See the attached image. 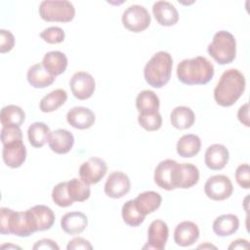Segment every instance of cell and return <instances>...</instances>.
I'll list each match as a JSON object with an SVG mask.
<instances>
[{
	"mask_svg": "<svg viewBox=\"0 0 250 250\" xmlns=\"http://www.w3.org/2000/svg\"><path fill=\"white\" fill-rule=\"evenodd\" d=\"M67 250H74V249H93V246L91 243L83 238V237H74L70 241H68V244L66 246Z\"/></svg>",
	"mask_w": 250,
	"mask_h": 250,
	"instance_id": "obj_40",
	"label": "cell"
},
{
	"mask_svg": "<svg viewBox=\"0 0 250 250\" xmlns=\"http://www.w3.org/2000/svg\"><path fill=\"white\" fill-rule=\"evenodd\" d=\"M122 23L129 31L139 33L150 24V16L142 5H131L122 14Z\"/></svg>",
	"mask_w": 250,
	"mask_h": 250,
	"instance_id": "obj_6",
	"label": "cell"
},
{
	"mask_svg": "<svg viewBox=\"0 0 250 250\" xmlns=\"http://www.w3.org/2000/svg\"><path fill=\"white\" fill-rule=\"evenodd\" d=\"M131 182L129 177L119 171L109 174L104 184V193L110 198H121L130 191Z\"/></svg>",
	"mask_w": 250,
	"mask_h": 250,
	"instance_id": "obj_11",
	"label": "cell"
},
{
	"mask_svg": "<svg viewBox=\"0 0 250 250\" xmlns=\"http://www.w3.org/2000/svg\"><path fill=\"white\" fill-rule=\"evenodd\" d=\"M159 106V98L151 90H144L140 92L136 98V107L139 113L158 111Z\"/></svg>",
	"mask_w": 250,
	"mask_h": 250,
	"instance_id": "obj_30",
	"label": "cell"
},
{
	"mask_svg": "<svg viewBox=\"0 0 250 250\" xmlns=\"http://www.w3.org/2000/svg\"><path fill=\"white\" fill-rule=\"evenodd\" d=\"M237 118L238 120L245 125L246 127L250 126L249 123V104L246 103L243 105H241L237 111Z\"/></svg>",
	"mask_w": 250,
	"mask_h": 250,
	"instance_id": "obj_41",
	"label": "cell"
},
{
	"mask_svg": "<svg viewBox=\"0 0 250 250\" xmlns=\"http://www.w3.org/2000/svg\"><path fill=\"white\" fill-rule=\"evenodd\" d=\"M45 69L54 76L63 73L67 66V58L61 51H51L45 54L42 60Z\"/></svg>",
	"mask_w": 250,
	"mask_h": 250,
	"instance_id": "obj_23",
	"label": "cell"
},
{
	"mask_svg": "<svg viewBox=\"0 0 250 250\" xmlns=\"http://www.w3.org/2000/svg\"><path fill=\"white\" fill-rule=\"evenodd\" d=\"M40 37L49 44H59L64 40L65 33L59 26H50L40 33Z\"/></svg>",
	"mask_w": 250,
	"mask_h": 250,
	"instance_id": "obj_37",
	"label": "cell"
},
{
	"mask_svg": "<svg viewBox=\"0 0 250 250\" xmlns=\"http://www.w3.org/2000/svg\"><path fill=\"white\" fill-rule=\"evenodd\" d=\"M67 191L70 198L78 202L87 200L91 194L89 185L77 178H73L67 182Z\"/></svg>",
	"mask_w": 250,
	"mask_h": 250,
	"instance_id": "obj_33",
	"label": "cell"
},
{
	"mask_svg": "<svg viewBox=\"0 0 250 250\" xmlns=\"http://www.w3.org/2000/svg\"><path fill=\"white\" fill-rule=\"evenodd\" d=\"M48 145L52 151L58 154H65L72 148L74 137L65 129H57L50 133Z\"/></svg>",
	"mask_w": 250,
	"mask_h": 250,
	"instance_id": "obj_17",
	"label": "cell"
},
{
	"mask_svg": "<svg viewBox=\"0 0 250 250\" xmlns=\"http://www.w3.org/2000/svg\"><path fill=\"white\" fill-rule=\"evenodd\" d=\"M156 21L163 26H171L179 21V13L175 6L168 1H157L152 6Z\"/></svg>",
	"mask_w": 250,
	"mask_h": 250,
	"instance_id": "obj_20",
	"label": "cell"
},
{
	"mask_svg": "<svg viewBox=\"0 0 250 250\" xmlns=\"http://www.w3.org/2000/svg\"><path fill=\"white\" fill-rule=\"evenodd\" d=\"M51 131L43 122H34L27 129V138L33 147H42L47 142Z\"/></svg>",
	"mask_w": 250,
	"mask_h": 250,
	"instance_id": "obj_29",
	"label": "cell"
},
{
	"mask_svg": "<svg viewBox=\"0 0 250 250\" xmlns=\"http://www.w3.org/2000/svg\"><path fill=\"white\" fill-rule=\"evenodd\" d=\"M178 79L186 85H204L214 76V66L205 57L186 59L177 66Z\"/></svg>",
	"mask_w": 250,
	"mask_h": 250,
	"instance_id": "obj_2",
	"label": "cell"
},
{
	"mask_svg": "<svg viewBox=\"0 0 250 250\" xmlns=\"http://www.w3.org/2000/svg\"><path fill=\"white\" fill-rule=\"evenodd\" d=\"M121 215L124 223L130 227H138L144 221L146 216L138 209L134 199L126 201L121 209Z\"/></svg>",
	"mask_w": 250,
	"mask_h": 250,
	"instance_id": "obj_32",
	"label": "cell"
},
{
	"mask_svg": "<svg viewBox=\"0 0 250 250\" xmlns=\"http://www.w3.org/2000/svg\"><path fill=\"white\" fill-rule=\"evenodd\" d=\"M88 225L87 216L78 211L65 213L61 220V228L67 234H79Z\"/></svg>",
	"mask_w": 250,
	"mask_h": 250,
	"instance_id": "obj_21",
	"label": "cell"
},
{
	"mask_svg": "<svg viewBox=\"0 0 250 250\" xmlns=\"http://www.w3.org/2000/svg\"><path fill=\"white\" fill-rule=\"evenodd\" d=\"M18 141H22V133L20 126H15V125L2 126L1 142L3 146L12 144Z\"/></svg>",
	"mask_w": 250,
	"mask_h": 250,
	"instance_id": "obj_36",
	"label": "cell"
},
{
	"mask_svg": "<svg viewBox=\"0 0 250 250\" xmlns=\"http://www.w3.org/2000/svg\"><path fill=\"white\" fill-rule=\"evenodd\" d=\"M177 163L178 162L173 159H165L158 163L154 170V182L159 188L166 190H173L176 188L173 178Z\"/></svg>",
	"mask_w": 250,
	"mask_h": 250,
	"instance_id": "obj_14",
	"label": "cell"
},
{
	"mask_svg": "<svg viewBox=\"0 0 250 250\" xmlns=\"http://www.w3.org/2000/svg\"><path fill=\"white\" fill-rule=\"evenodd\" d=\"M169 235L167 224L162 220H154L150 223L147 229V243L144 249L163 250Z\"/></svg>",
	"mask_w": 250,
	"mask_h": 250,
	"instance_id": "obj_13",
	"label": "cell"
},
{
	"mask_svg": "<svg viewBox=\"0 0 250 250\" xmlns=\"http://www.w3.org/2000/svg\"><path fill=\"white\" fill-rule=\"evenodd\" d=\"M233 190L229 178L226 175H215L206 181L204 192L208 198L215 201H222L229 198Z\"/></svg>",
	"mask_w": 250,
	"mask_h": 250,
	"instance_id": "obj_7",
	"label": "cell"
},
{
	"mask_svg": "<svg viewBox=\"0 0 250 250\" xmlns=\"http://www.w3.org/2000/svg\"><path fill=\"white\" fill-rule=\"evenodd\" d=\"M239 228V219L234 214H224L213 222V231L218 236H229L236 232Z\"/></svg>",
	"mask_w": 250,
	"mask_h": 250,
	"instance_id": "obj_24",
	"label": "cell"
},
{
	"mask_svg": "<svg viewBox=\"0 0 250 250\" xmlns=\"http://www.w3.org/2000/svg\"><path fill=\"white\" fill-rule=\"evenodd\" d=\"M25 119V112L23 109L16 104H8L1 109L0 121L2 126H21Z\"/></svg>",
	"mask_w": 250,
	"mask_h": 250,
	"instance_id": "obj_31",
	"label": "cell"
},
{
	"mask_svg": "<svg viewBox=\"0 0 250 250\" xmlns=\"http://www.w3.org/2000/svg\"><path fill=\"white\" fill-rule=\"evenodd\" d=\"M15 46V37L13 33L6 29L0 30V52L2 54L10 52Z\"/></svg>",
	"mask_w": 250,
	"mask_h": 250,
	"instance_id": "obj_39",
	"label": "cell"
},
{
	"mask_svg": "<svg viewBox=\"0 0 250 250\" xmlns=\"http://www.w3.org/2000/svg\"><path fill=\"white\" fill-rule=\"evenodd\" d=\"M106 172L107 165L105 161L99 157L89 158L79 168L80 179L89 186L99 183L105 176Z\"/></svg>",
	"mask_w": 250,
	"mask_h": 250,
	"instance_id": "obj_10",
	"label": "cell"
},
{
	"mask_svg": "<svg viewBox=\"0 0 250 250\" xmlns=\"http://www.w3.org/2000/svg\"><path fill=\"white\" fill-rule=\"evenodd\" d=\"M195 121L194 112L188 106H177L170 114L171 124L179 130H185L190 128Z\"/></svg>",
	"mask_w": 250,
	"mask_h": 250,
	"instance_id": "obj_27",
	"label": "cell"
},
{
	"mask_svg": "<svg viewBox=\"0 0 250 250\" xmlns=\"http://www.w3.org/2000/svg\"><path fill=\"white\" fill-rule=\"evenodd\" d=\"M39 15L45 21L68 22L75 16V8L65 0H44L39 5Z\"/></svg>",
	"mask_w": 250,
	"mask_h": 250,
	"instance_id": "obj_5",
	"label": "cell"
},
{
	"mask_svg": "<svg viewBox=\"0 0 250 250\" xmlns=\"http://www.w3.org/2000/svg\"><path fill=\"white\" fill-rule=\"evenodd\" d=\"M244 90V75L236 68H229L221 75L214 89V99L219 105L229 107L236 103Z\"/></svg>",
	"mask_w": 250,
	"mask_h": 250,
	"instance_id": "obj_1",
	"label": "cell"
},
{
	"mask_svg": "<svg viewBox=\"0 0 250 250\" xmlns=\"http://www.w3.org/2000/svg\"><path fill=\"white\" fill-rule=\"evenodd\" d=\"M33 249H60L59 245L53 241L52 239L43 238L41 240H38L34 245Z\"/></svg>",
	"mask_w": 250,
	"mask_h": 250,
	"instance_id": "obj_42",
	"label": "cell"
},
{
	"mask_svg": "<svg viewBox=\"0 0 250 250\" xmlns=\"http://www.w3.org/2000/svg\"><path fill=\"white\" fill-rule=\"evenodd\" d=\"M138 209L145 216L157 210L162 202L161 195L153 190H147L140 193L134 199Z\"/></svg>",
	"mask_w": 250,
	"mask_h": 250,
	"instance_id": "obj_25",
	"label": "cell"
},
{
	"mask_svg": "<svg viewBox=\"0 0 250 250\" xmlns=\"http://www.w3.org/2000/svg\"><path fill=\"white\" fill-rule=\"evenodd\" d=\"M207 52L219 64L232 62L236 56V41L234 36L227 30L216 32L212 42L207 47Z\"/></svg>",
	"mask_w": 250,
	"mask_h": 250,
	"instance_id": "obj_4",
	"label": "cell"
},
{
	"mask_svg": "<svg viewBox=\"0 0 250 250\" xmlns=\"http://www.w3.org/2000/svg\"><path fill=\"white\" fill-rule=\"evenodd\" d=\"M172 66L171 55L168 52L159 51L146 63L144 68L145 80L153 88H162L171 78Z\"/></svg>",
	"mask_w": 250,
	"mask_h": 250,
	"instance_id": "obj_3",
	"label": "cell"
},
{
	"mask_svg": "<svg viewBox=\"0 0 250 250\" xmlns=\"http://www.w3.org/2000/svg\"><path fill=\"white\" fill-rule=\"evenodd\" d=\"M25 214L33 233L50 229L55 223V214L46 205H35L27 209Z\"/></svg>",
	"mask_w": 250,
	"mask_h": 250,
	"instance_id": "obj_8",
	"label": "cell"
},
{
	"mask_svg": "<svg viewBox=\"0 0 250 250\" xmlns=\"http://www.w3.org/2000/svg\"><path fill=\"white\" fill-rule=\"evenodd\" d=\"M235 180L239 187L248 189L250 188V169L247 163L240 164L235 170Z\"/></svg>",
	"mask_w": 250,
	"mask_h": 250,
	"instance_id": "obj_38",
	"label": "cell"
},
{
	"mask_svg": "<svg viewBox=\"0 0 250 250\" xmlns=\"http://www.w3.org/2000/svg\"><path fill=\"white\" fill-rule=\"evenodd\" d=\"M173 180L176 188H189L197 184L199 170L191 163H177Z\"/></svg>",
	"mask_w": 250,
	"mask_h": 250,
	"instance_id": "obj_12",
	"label": "cell"
},
{
	"mask_svg": "<svg viewBox=\"0 0 250 250\" xmlns=\"http://www.w3.org/2000/svg\"><path fill=\"white\" fill-rule=\"evenodd\" d=\"M249 248V242L246 239L238 238L231 242V244L229 246V249H247Z\"/></svg>",
	"mask_w": 250,
	"mask_h": 250,
	"instance_id": "obj_43",
	"label": "cell"
},
{
	"mask_svg": "<svg viewBox=\"0 0 250 250\" xmlns=\"http://www.w3.org/2000/svg\"><path fill=\"white\" fill-rule=\"evenodd\" d=\"M4 163L10 168L21 167L26 158V148L22 141L4 145L2 150Z\"/></svg>",
	"mask_w": 250,
	"mask_h": 250,
	"instance_id": "obj_19",
	"label": "cell"
},
{
	"mask_svg": "<svg viewBox=\"0 0 250 250\" xmlns=\"http://www.w3.org/2000/svg\"><path fill=\"white\" fill-rule=\"evenodd\" d=\"M229 158V153L228 148L221 144L209 146L204 155L205 164L211 170H222L227 165Z\"/></svg>",
	"mask_w": 250,
	"mask_h": 250,
	"instance_id": "obj_18",
	"label": "cell"
},
{
	"mask_svg": "<svg viewBox=\"0 0 250 250\" xmlns=\"http://www.w3.org/2000/svg\"><path fill=\"white\" fill-rule=\"evenodd\" d=\"M52 199L60 207H68L73 204L67 191V182H62L56 185L52 190Z\"/></svg>",
	"mask_w": 250,
	"mask_h": 250,
	"instance_id": "obj_35",
	"label": "cell"
},
{
	"mask_svg": "<svg viewBox=\"0 0 250 250\" xmlns=\"http://www.w3.org/2000/svg\"><path fill=\"white\" fill-rule=\"evenodd\" d=\"M66 100V91L63 89H56L41 99L39 108L42 112H52L62 106Z\"/></svg>",
	"mask_w": 250,
	"mask_h": 250,
	"instance_id": "obj_28",
	"label": "cell"
},
{
	"mask_svg": "<svg viewBox=\"0 0 250 250\" xmlns=\"http://www.w3.org/2000/svg\"><path fill=\"white\" fill-rule=\"evenodd\" d=\"M201 148V141L197 135L187 134L182 136L176 146L177 152L180 156L190 158L195 156Z\"/></svg>",
	"mask_w": 250,
	"mask_h": 250,
	"instance_id": "obj_26",
	"label": "cell"
},
{
	"mask_svg": "<svg viewBox=\"0 0 250 250\" xmlns=\"http://www.w3.org/2000/svg\"><path fill=\"white\" fill-rule=\"evenodd\" d=\"M72 95L81 101L91 98L96 89L94 77L86 71L75 72L69 81Z\"/></svg>",
	"mask_w": 250,
	"mask_h": 250,
	"instance_id": "obj_9",
	"label": "cell"
},
{
	"mask_svg": "<svg viewBox=\"0 0 250 250\" xmlns=\"http://www.w3.org/2000/svg\"><path fill=\"white\" fill-rule=\"evenodd\" d=\"M199 237V229L196 224L190 221H184L177 225L174 230V241L181 247H188L194 244Z\"/></svg>",
	"mask_w": 250,
	"mask_h": 250,
	"instance_id": "obj_15",
	"label": "cell"
},
{
	"mask_svg": "<svg viewBox=\"0 0 250 250\" xmlns=\"http://www.w3.org/2000/svg\"><path fill=\"white\" fill-rule=\"evenodd\" d=\"M26 78L33 88H46L54 83L56 76L49 73L42 63H35L28 68Z\"/></svg>",
	"mask_w": 250,
	"mask_h": 250,
	"instance_id": "obj_22",
	"label": "cell"
},
{
	"mask_svg": "<svg viewBox=\"0 0 250 250\" xmlns=\"http://www.w3.org/2000/svg\"><path fill=\"white\" fill-rule=\"evenodd\" d=\"M138 122L142 128L148 132L160 129L162 125V117L158 111L141 112L138 115Z\"/></svg>",
	"mask_w": 250,
	"mask_h": 250,
	"instance_id": "obj_34",
	"label": "cell"
},
{
	"mask_svg": "<svg viewBox=\"0 0 250 250\" xmlns=\"http://www.w3.org/2000/svg\"><path fill=\"white\" fill-rule=\"evenodd\" d=\"M95 113L85 106H74L66 113L67 123L79 130H85L92 127L95 123Z\"/></svg>",
	"mask_w": 250,
	"mask_h": 250,
	"instance_id": "obj_16",
	"label": "cell"
}]
</instances>
